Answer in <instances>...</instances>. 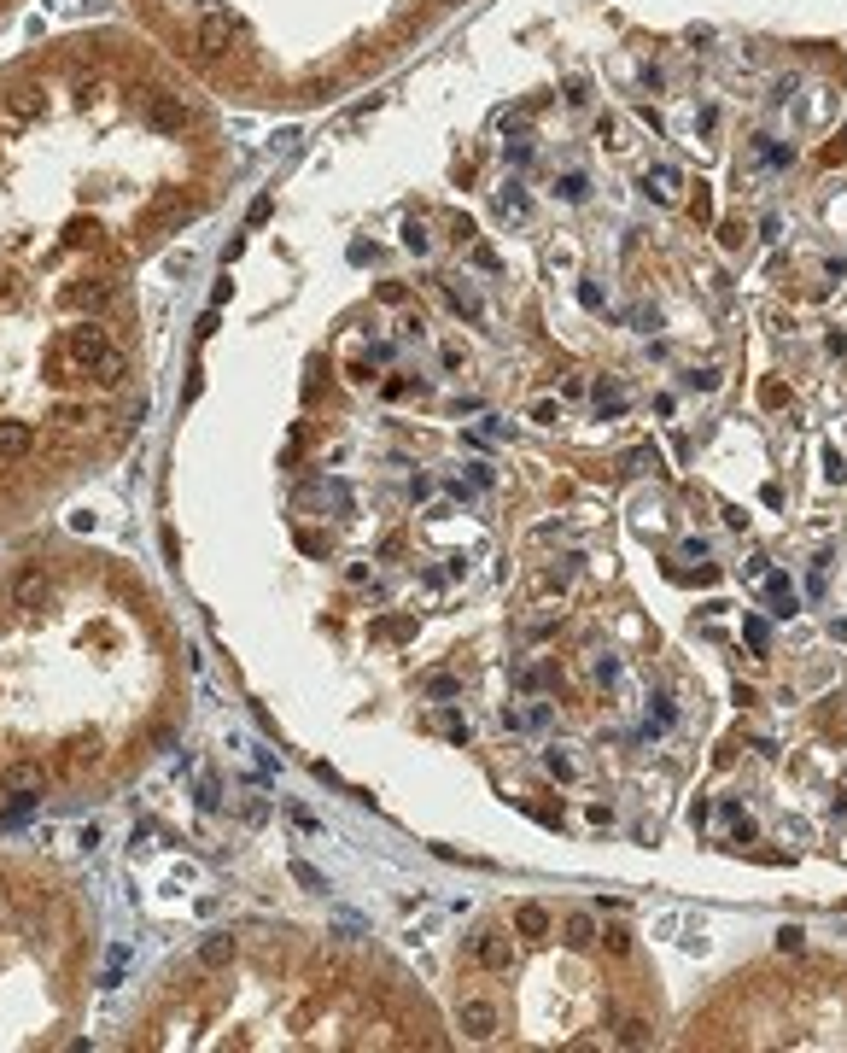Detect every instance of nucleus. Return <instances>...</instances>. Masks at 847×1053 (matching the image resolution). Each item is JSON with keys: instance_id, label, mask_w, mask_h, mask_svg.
<instances>
[{"instance_id": "obj_2", "label": "nucleus", "mask_w": 847, "mask_h": 1053, "mask_svg": "<svg viewBox=\"0 0 847 1053\" xmlns=\"http://www.w3.org/2000/svg\"><path fill=\"white\" fill-rule=\"evenodd\" d=\"M181 714V638L117 556L42 545L0 574V819L106 796Z\"/></svg>"}, {"instance_id": "obj_5", "label": "nucleus", "mask_w": 847, "mask_h": 1053, "mask_svg": "<svg viewBox=\"0 0 847 1053\" xmlns=\"http://www.w3.org/2000/svg\"><path fill=\"white\" fill-rule=\"evenodd\" d=\"M99 919L47 855L0 849V1048H59L94 989Z\"/></svg>"}, {"instance_id": "obj_4", "label": "nucleus", "mask_w": 847, "mask_h": 1053, "mask_svg": "<svg viewBox=\"0 0 847 1053\" xmlns=\"http://www.w3.org/2000/svg\"><path fill=\"white\" fill-rule=\"evenodd\" d=\"M468 0H123L129 24L217 106L321 112Z\"/></svg>"}, {"instance_id": "obj_8", "label": "nucleus", "mask_w": 847, "mask_h": 1053, "mask_svg": "<svg viewBox=\"0 0 847 1053\" xmlns=\"http://www.w3.org/2000/svg\"><path fill=\"white\" fill-rule=\"evenodd\" d=\"M18 6H24V0H0V29H6V18H12Z\"/></svg>"}, {"instance_id": "obj_7", "label": "nucleus", "mask_w": 847, "mask_h": 1053, "mask_svg": "<svg viewBox=\"0 0 847 1053\" xmlns=\"http://www.w3.org/2000/svg\"><path fill=\"white\" fill-rule=\"evenodd\" d=\"M765 638H772V626H765V620H748V644L765 650Z\"/></svg>"}, {"instance_id": "obj_1", "label": "nucleus", "mask_w": 847, "mask_h": 1053, "mask_svg": "<svg viewBox=\"0 0 847 1053\" xmlns=\"http://www.w3.org/2000/svg\"><path fill=\"white\" fill-rule=\"evenodd\" d=\"M228 187L223 106L135 24L70 29L0 65V533L140 434V269Z\"/></svg>"}, {"instance_id": "obj_3", "label": "nucleus", "mask_w": 847, "mask_h": 1053, "mask_svg": "<svg viewBox=\"0 0 847 1053\" xmlns=\"http://www.w3.org/2000/svg\"><path fill=\"white\" fill-rule=\"evenodd\" d=\"M439 1041L362 954L298 930H223L170 960L123 1048H386Z\"/></svg>"}, {"instance_id": "obj_6", "label": "nucleus", "mask_w": 847, "mask_h": 1053, "mask_svg": "<svg viewBox=\"0 0 847 1053\" xmlns=\"http://www.w3.org/2000/svg\"><path fill=\"white\" fill-rule=\"evenodd\" d=\"M643 194L661 199V205H672V199L684 194V170L678 164H649L643 170Z\"/></svg>"}]
</instances>
